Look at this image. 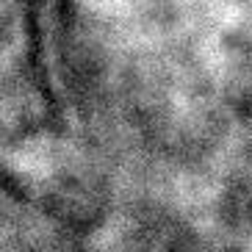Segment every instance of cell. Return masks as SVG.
Masks as SVG:
<instances>
[{"label":"cell","mask_w":252,"mask_h":252,"mask_svg":"<svg viewBox=\"0 0 252 252\" xmlns=\"http://www.w3.org/2000/svg\"><path fill=\"white\" fill-rule=\"evenodd\" d=\"M233 105V144L230 163L252 172V89H244L230 97Z\"/></svg>","instance_id":"obj_3"},{"label":"cell","mask_w":252,"mask_h":252,"mask_svg":"<svg viewBox=\"0 0 252 252\" xmlns=\"http://www.w3.org/2000/svg\"><path fill=\"white\" fill-rule=\"evenodd\" d=\"M200 252H252V247L238 244V241H227V238H216V236H211V241H208V244L202 247Z\"/></svg>","instance_id":"obj_4"},{"label":"cell","mask_w":252,"mask_h":252,"mask_svg":"<svg viewBox=\"0 0 252 252\" xmlns=\"http://www.w3.org/2000/svg\"><path fill=\"white\" fill-rule=\"evenodd\" d=\"M205 219H197L183 194L161 183L127 180L97 252H200L211 241Z\"/></svg>","instance_id":"obj_1"},{"label":"cell","mask_w":252,"mask_h":252,"mask_svg":"<svg viewBox=\"0 0 252 252\" xmlns=\"http://www.w3.org/2000/svg\"><path fill=\"white\" fill-rule=\"evenodd\" d=\"M205 222L216 238L252 247V172L230 163L208 189Z\"/></svg>","instance_id":"obj_2"}]
</instances>
